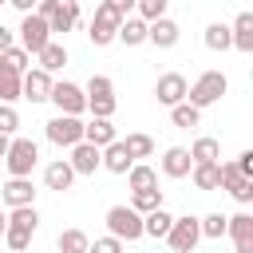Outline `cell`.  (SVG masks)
<instances>
[{
    "mask_svg": "<svg viewBox=\"0 0 253 253\" xmlns=\"http://www.w3.org/2000/svg\"><path fill=\"white\" fill-rule=\"evenodd\" d=\"M40 229V213H36V206H16L12 213H8V225H4V241H8V249L12 253H24L28 245H32V233Z\"/></svg>",
    "mask_w": 253,
    "mask_h": 253,
    "instance_id": "1",
    "label": "cell"
},
{
    "mask_svg": "<svg viewBox=\"0 0 253 253\" xmlns=\"http://www.w3.org/2000/svg\"><path fill=\"white\" fill-rule=\"evenodd\" d=\"M225 91H229V79H225L221 71H202V75H198V83H194V87H186V103L202 111V107H213Z\"/></svg>",
    "mask_w": 253,
    "mask_h": 253,
    "instance_id": "2",
    "label": "cell"
},
{
    "mask_svg": "<svg viewBox=\"0 0 253 253\" xmlns=\"http://www.w3.org/2000/svg\"><path fill=\"white\" fill-rule=\"evenodd\" d=\"M36 162H40V146H36L32 138H12V142H8V154H4L8 178H28V174L36 170Z\"/></svg>",
    "mask_w": 253,
    "mask_h": 253,
    "instance_id": "3",
    "label": "cell"
},
{
    "mask_svg": "<svg viewBox=\"0 0 253 253\" xmlns=\"http://www.w3.org/2000/svg\"><path fill=\"white\" fill-rule=\"evenodd\" d=\"M36 16L47 20V32H51V36H55V32L63 36V32H71V28L79 24V4H75V0H40Z\"/></svg>",
    "mask_w": 253,
    "mask_h": 253,
    "instance_id": "4",
    "label": "cell"
},
{
    "mask_svg": "<svg viewBox=\"0 0 253 253\" xmlns=\"http://www.w3.org/2000/svg\"><path fill=\"white\" fill-rule=\"evenodd\" d=\"M87 111H91V119H111L115 115V83L107 79V75H91L87 79Z\"/></svg>",
    "mask_w": 253,
    "mask_h": 253,
    "instance_id": "5",
    "label": "cell"
},
{
    "mask_svg": "<svg viewBox=\"0 0 253 253\" xmlns=\"http://www.w3.org/2000/svg\"><path fill=\"white\" fill-rule=\"evenodd\" d=\"M107 229L119 241H138L142 237V213H134L130 206H111L107 210Z\"/></svg>",
    "mask_w": 253,
    "mask_h": 253,
    "instance_id": "6",
    "label": "cell"
},
{
    "mask_svg": "<svg viewBox=\"0 0 253 253\" xmlns=\"http://www.w3.org/2000/svg\"><path fill=\"white\" fill-rule=\"evenodd\" d=\"M119 24H123V16H119L115 8H107V4H99V8H95V16H91V28H87L91 43H95V47H107V43H115V36H119Z\"/></svg>",
    "mask_w": 253,
    "mask_h": 253,
    "instance_id": "7",
    "label": "cell"
},
{
    "mask_svg": "<svg viewBox=\"0 0 253 253\" xmlns=\"http://www.w3.org/2000/svg\"><path fill=\"white\" fill-rule=\"evenodd\" d=\"M47 43H51L47 20H43V16H36V12H28V16L20 20V47H24L28 55H40Z\"/></svg>",
    "mask_w": 253,
    "mask_h": 253,
    "instance_id": "8",
    "label": "cell"
},
{
    "mask_svg": "<svg viewBox=\"0 0 253 253\" xmlns=\"http://www.w3.org/2000/svg\"><path fill=\"white\" fill-rule=\"evenodd\" d=\"M166 241H170V249H174V253H194V245L202 241L198 217H194V213H186V217H174V221H170V233H166Z\"/></svg>",
    "mask_w": 253,
    "mask_h": 253,
    "instance_id": "9",
    "label": "cell"
},
{
    "mask_svg": "<svg viewBox=\"0 0 253 253\" xmlns=\"http://www.w3.org/2000/svg\"><path fill=\"white\" fill-rule=\"evenodd\" d=\"M217 170H221V186H217V190H225V194H229L233 202H241V206L253 202V178H245L233 162H217Z\"/></svg>",
    "mask_w": 253,
    "mask_h": 253,
    "instance_id": "10",
    "label": "cell"
},
{
    "mask_svg": "<svg viewBox=\"0 0 253 253\" xmlns=\"http://www.w3.org/2000/svg\"><path fill=\"white\" fill-rule=\"evenodd\" d=\"M47 99L59 107V115H75V119H79V115L87 111V95H83L75 83H67V79H63V83H51V95H47Z\"/></svg>",
    "mask_w": 253,
    "mask_h": 253,
    "instance_id": "11",
    "label": "cell"
},
{
    "mask_svg": "<svg viewBox=\"0 0 253 253\" xmlns=\"http://www.w3.org/2000/svg\"><path fill=\"white\" fill-rule=\"evenodd\" d=\"M47 138L55 142V146H75V142H83V123L75 119V115H55L51 123H47Z\"/></svg>",
    "mask_w": 253,
    "mask_h": 253,
    "instance_id": "12",
    "label": "cell"
},
{
    "mask_svg": "<svg viewBox=\"0 0 253 253\" xmlns=\"http://www.w3.org/2000/svg\"><path fill=\"white\" fill-rule=\"evenodd\" d=\"M186 75H178V71H166V75H158V83H154V95H158V103L162 107H178V103H186Z\"/></svg>",
    "mask_w": 253,
    "mask_h": 253,
    "instance_id": "13",
    "label": "cell"
},
{
    "mask_svg": "<svg viewBox=\"0 0 253 253\" xmlns=\"http://www.w3.org/2000/svg\"><path fill=\"white\" fill-rule=\"evenodd\" d=\"M51 95V75L47 71H24L20 75V99H32V103H47Z\"/></svg>",
    "mask_w": 253,
    "mask_h": 253,
    "instance_id": "14",
    "label": "cell"
},
{
    "mask_svg": "<svg viewBox=\"0 0 253 253\" xmlns=\"http://www.w3.org/2000/svg\"><path fill=\"white\" fill-rule=\"evenodd\" d=\"M0 198H4L8 210H16V206H36V186H32L28 178H8V182H0Z\"/></svg>",
    "mask_w": 253,
    "mask_h": 253,
    "instance_id": "15",
    "label": "cell"
},
{
    "mask_svg": "<svg viewBox=\"0 0 253 253\" xmlns=\"http://www.w3.org/2000/svg\"><path fill=\"white\" fill-rule=\"evenodd\" d=\"M225 233L233 237L237 253H253V213H233L225 217Z\"/></svg>",
    "mask_w": 253,
    "mask_h": 253,
    "instance_id": "16",
    "label": "cell"
},
{
    "mask_svg": "<svg viewBox=\"0 0 253 253\" xmlns=\"http://www.w3.org/2000/svg\"><path fill=\"white\" fill-rule=\"evenodd\" d=\"M67 162H71V170H75V174H95V170L103 166V150H99V146H91V142H75Z\"/></svg>",
    "mask_w": 253,
    "mask_h": 253,
    "instance_id": "17",
    "label": "cell"
},
{
    "mask_svg": "<svg viewBox=\"0 0 253 253\" xmlns=\"http://www.w3.org/2000/svg\"><path fill=\"white\" fill-rule=\"evenodd\" d=\"M146 40H150L154 47H174V43L182 40V28L162 16V20H150V24H146Z\"/></svg>",
    "mask_w": 253,
    "mask_h": 253,
    "instance_id": "18",
    "label": "cell"
},
{
    "mask_svg": "<svg viewBox=\"0 0 253 253\" xmlns=\"http://www.w3.org/2000/svg\"><path fill=\"white\" fill-rule=\"evenodd\" d=\"M190 170H194V162H190V150L186 146H170L162 154V174L166 178H190Z\"/></svg>",
    "mask_w": 253,
    "mask_h": 253,
    "instance_id": "19",
    "label": "cell"
},
{
    "mask_svg": "<svg viewBox=\"0 0 253 253\" xmlns=\"http://www.w3.org/2000/svg\"><path fill=\"white\" fill-rule=\"evenodd\" d=\"M119 134H115V123L111 119H91V123H83V142H91V146H111Z\"/></svg>",
    "mask_w": 253,
    "mask_h": 253,
    "instance_id": "20",
    "label": "cell"
},
{
    "mask_svg": "<svg viewBox=\"0 0 253 253\" xmlns=\"http://www.w3.org/2000/svg\"><path fill=\"white\" fill-rule=\"evenodd\" d=\"M130 166H134V158L126 154L123 138H115L111 146H103V170H111V174H126Z\"/></svg>",
    "mask_w": 253,
    "mask_h": 253,
    "instance_id": "21",
    "label": "cell"
},
{
    "mask_svg": "<svg viewBox=\"0 0 253 253\" xmlns=\"http://www.w3.org/2000/svg\"><path fill=\"white\" fill-rule=\"evenodd\" d=\"M43 182H47V190H71V182H75V170H71V162L67 158H55L47 170H43Z\"/></svg>",
    "mask_w": 253,
    "mask_h": 253,
    "instance_id": "22",
    "label": "cell"
},
{
    "mask_svg": "<svg viewBox=\"0 0 253 253\" xmlns=\"http://www.w3.org/2000/svg\"><path fill=\"white\" fill-rule=\"evenodd\" d=\"M229 40H233V47L237 51H253V12H241L237 20H233V28H229Z\"/></svg>",
    "mask_w": 253,
    "mask_h": 253,
    "instance_id": "23",
    "label": "cell"
},
{
    "mask_svg": "<svg viewBox=\"0 0 253 253\" xmlns=\"http://www.w3.org/2000/svg\"><path fill=\"white\" fill-rule=\"evenodd\" d=\"M115 40H123L126 47H138V43H146V20H138V16H126L123 24H119V36Z\"/></svg>",
    "mask_w": 253,
    "mask_h": 253,
    "instance_id": "24",
    "label": "cell"
},
{
    "mask_svg": "<svg viewBox=\"0 0 253 253\" xmlns=\"http://www.w3.org/2000/svg\"><path fill=\"white\" fill-rule=\"evenodd\" d=\"M221 158V142L217 138H210V134H202L194 146H190V162L198 166V162H217Z\"/></svg>",
    "mask_w": 253,
    "mask_h": 253,
    "instance_id": "25",
    "label": "cell"
},
{
    "mask_svg": "<svg viewBox=\"0 0 253 253\" xmlns=\"http://www.w3.org/2000/svg\"><path fill=\"white\" fill-rule=\"evenodd\" d=\"M126 182H130V190H154V186H158V170L146 166V162H134V166L126 170Z\"/></svg>",
    "mask_w": 253,
    "mask_h": 253,
    "instance_id": "26",
    "label": "cell"
},
{
    "mask_svg": "<svg viewBox=\"0 0 253 253\" xmlns=\"http://www.w3.org/2000/svg\"><path fill=\"white\" fill-rule=\"evenodd\" d=\"M190 178H194L198 190H217V186H221V170H217V162H198V166L190 170Z\"/></svg>",
    "mask_w": 253,
    "mask_h": 253,
    "instance_id": "27",
    "label": "cell"
},
{
    "mask_svg": "<svg viewBox=\"0 0 253 253\" xmlns=\"http://www.w3.org/2000/svg\"><path fill=\"white\" fill-rule=\"evenodd\" d=\"M170 221H174V217H170L166 210H150V213H142V233H146V237H166V233H170Z\"/></svg>",
    "mask_w": 253,
    "mask_h": 253,
    "instance_id": "28",
    "label": "cell"
},
{
    "mask_svg": "<svg viewBox=\"0 0 253 253\" xmlns=\"http://www.w3.org/2000/svg\"><path fill=\"white\" fill-rule=\"evenodd\" d=\"M63 63H67V47L51 40V43H47V47L40 51V71H47V75H51V71H59Z\"/></svg>",
    "mask_w": 253,
    "mask_h": 253,
    "instance_id": "29",
    "label": "cell"
},
{
    "mask_svg": "<svg viewBox=\"0 0 253 253\" xmlns=\"http://www.w3.org/2000/svg\"><path fill=\"white\" fill-rule=\"evenodd\" d=\"M130 210H134V213L162 210V190H158V186H154V190H134V198H130Z\"/></svg>",
    "mask_w": 253,
    "mask_h": 253,
    "instance_id": "30",
    "label": "cell"
},
{
    "mask_svg": "<svg viewBox=\"0 0 253 253\" xmlns=\"http://www.w3.org/2000/svg\"><path fill=\"white\" fill-rule=\"evenodd\" d=\"M123 146H126V154H130L134 162L154 154V138H150V134H126V138H123Z\"/></svg>",
    "mask_w": 253,
    "mask_h": 253,
    "instance_id": "31",
    "label": "cell"
},
{
    "mask_svg": "<svg viewBox=\"0 0 253 253\" xmlns=\"http://www.w3.org/2000/svg\"><path fill=\"white\" fill-rule=\"evenodd\" d=\"M87 245H91V237L83 229H63L59 233V253H87Z\"/></svg>",
    "mask_w": 253,
    "mask_h": 253,
    "instance_id": "32",
    "label": "cell"
},
{
    "mask_svg": "<svg viewBox=\"0 0 253 253\" xmlns=\"http://www.w3.org/2000/svg\"><path fill=\"white\" fill-rule=\"evenodd\" d=\"M20 99V75L12 71V67H0V103H16Z\"/></svg>",
    "mask_w": 253,
    "mask_h": 253,
    "instance_id": "33",
    "label": "cell"
},
{
    "mask_svg": "<svg viewBox=\"0 0 253 253\" xmlns=\"http://www.w3.org/2000/svg\"><path fill=\"white\" fill-rule=\"evenodd\" d=\"M206 47H210V51H225V47H233V40H229V24H210V28H206Z\"/></svg>",
    "mask_w": 253,
    "mask_h": 253,
    "instance_id": "34",
    "label": "cell"
},
{
    "mask_svg": "<svg viewBox=\"0 0 253 253\" xmlns=\"http://www.w3.org/2000/svg\"><path fill=\"white\" fill-rule=\"evenodd\" d=\"M170 119H174V126L190 130V126H198V123H202V111H198V107H190V103H178V107H170Z\"/></svg>",
    "mask_w": 253,
    "mask_h": 253,
    "instance_id": "35",
    "label": "cell"
},
{
    "mask_svg": "<svg viewBox=\"0 0 253 253\" xmlns=\"http://www.w3.org/2000/svg\"><path fill=\"white\" fill-rule=\"evenodd\" d=\"M198 229H202V237L221 241V237H225V217H221V213H206V217H198Z\"/></svg>",
    "mask_w": 253,
    "mask_h": 253,
    "instance_id": "36",
    "label": "cell"
},
{
    "mask_svg": "<svg viewBox=\"0 0 253 253\" xmlns=\"http://www.w3.org/2000/svg\"><path fill=\"white\" fill-rule=\"evenodd\" d=\"M28 59H32V55H28L24 47H8V51H0V67H12L16 75L28 71Z\"/></svg>",
    "mask_w": 253,
    "mask_h": 253,
    "instance_id": "37",
    "label": "cell"
},
{
    "mask_svg": "<svg viewBox=\"0 0 253 253\" xmlns=\"http://www.w3.org/2000/svg\"><path fill=\"white\" fill-rule=\"evenodd\" d=\"M166 4H170V0H134L138 20H146V24H150V20H162V16H166Z\"/></svg>",
    "mask_w": 253,
    "mask_h": 253,
    "instance_id": "38",
    "label": "cell"
},
{
    "mask_svg": "<svg viewBox=\"0 0 253 253\" xmlns=\"http://www.w3.org/2000/svg\"><path fill=\"white\" fill-rule=\"evenodd\" d=\"M87 253H123V241L107 233V237H95V241L87 245Z\"/></svg>",
    "mask_w": 253,
    "mask_h": 253,
    "instance_id": "39",
    "label": "cell"
},
{
    "mask_svg": "<svg viewBox=\"0 0 253 253\" xmlns=\"http://www.w3.org/2000/svg\"><path fill=\"white\" fill-rule=\"evenodd\" d=\"M16 126H20V115H16V107L0 103V134H12Z\"/></svg>",
    "mask_w": 253,
    "mask_h": 253,
    "instance_id": "40",
    "label": "cell"
},
{
    "mask_svg": "<svg viewBox=\"0 0 253 253\" xmlns=\"http://www.w3.org/2000/svg\"><path fill=\"white\" fill-rule=\"evenodd\" d=\"M233 166H237V170H241V174H245V178H253V150H241V154H237V162H233Z\"/></svg>",
    "mask_w": 253,
    "mask_h": 253,
    "instance_id": "41",
    "label": "cell"
},
{
    "mask_svg": "<svg viewBox=\"0 0 253 253\" xmlns=\"http://www.w3.org/2000/svg\"><path fill=\"white\" fill-rule=\"evenodd\" d=\"M103 4H107V8H115V12L123 16V20H126V12L134 8V0H103Z\"/></svg>",
    "mask_w": 253,
    "mask_h": 253,
    "instance_id": "42",
    "label": "cell"
},
{
    "mask_svg": "<svg viewBox=\"0 0 253 253\" xmlns=\"http://www.w3.org/2000/svg\"><path fill=\"white\" fill-rule=\"evenodd\" d=\"M8 47H12V32L0 24V51H8Z\"/></svg>",
    "mask_w": 253,
    "mask_h": 253,
    "instance_id": "43",
    "label": "cell"
},
{
    "mask_svg": "<svg viewBox=\"0 0 253 253\" xmlns=\"http://www.w3.org/2000/svg\"><path fill=\"white\" fill-rule=\"evenodd\" d=\"M8 4H12V8H20V12L28 16V12H32V4H40V0H8Z\"/></svg>",
    "mask_w": 253,
    "mask_h": 253,
    "instance_id": "44",
    "label": "cell"
},
{
    "mask_svg": "<svg viewBox=\"0 0 253 253\" xmlns=\"http://www.w3.org/2000/svg\"><path fill=\"white\" fill-rule=\"evenodd\" d=\"M8 142H12V134H0V158L8 154Z\"/></svg>",
    "mask_w": 253,
    "mask_h": 253,
    "instance_id": "45",
    "label": "cell"
},
{
    "mask_svg": "<svg viewBox=\"0 0 253 253\" xmlns=\"http://www.w3.org/2000/svg\"><path fill=\"white\" fill-rule=\"evenodd\" d=\"M4 225H8V213L0 210V237H4Z\"/></svg>",
    "mask_w": 253,
    "mask_h": 253,
    "instance_id": "46",
    "label": "cell"
},
{
    "mask_svg": "<svg viewBox=\"0 0 253 253\" xmlns=\"http://www.w3.org/2000/svg\"><path fill=\"white\" fill-rule=\"evenodd\" d=\"M4 4H8V0H0V8H4Z\"/></svg>",
    "mask_w": 253,
    "mask_h": 253,
    "instance_id": "47",
    "label": "cell"
}]
</instances>
